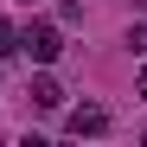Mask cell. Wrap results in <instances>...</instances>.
<instances>
[{
    "instance_id": "6da1fadb",
    "label": "cell",
    "mask_w": 147,
    "mask_h": 147,
    "mask_svg": "<svg viewBox=\"0 0 147 147\" xmlns=\"http://www.w3.org/2000/svg\"><path fill=\"white\" fill-rule=\"evenodd\" d=\"M19 51H32V64H51V58L64 51V38H58V26H51V19H32V26L19 32Z\"/></svg>"
},
{
    "instance_id": "7a4b0ae2",
    "label": "cell",
    "mask_w": 147,
    "mask_h": 147,
    "mask_svg": "<svg viewBox=\"0 0 147 147\" xmlns=\"http://www.w3.org/2000/svg\"><path fill=\"white\" fill-rule=\"evenodd\" d=\"M64 128L77 134V141H96V134H109V109L102 102H77V109L64 115Z\"/></svg>"
},
{
    "instance_id": "3957f363",
    "label": "cell",
    "mask_w": 147,
    "mask_h": 147,
    "mask_svg": "<svg viewBox=\"0 0 147 147\" xmlns=\"http://www.w3.org/2000/svg\"><path fill=\"white\" fill-rule=\"evenodd\" d=\"M32 102H38V109H58V102H64V90H58L51 77H32Z\"/></svg>"
},
{
    "instance_id": "277c9868",
    "label": "cell",
    "mask_w": 147,
    "mask_h": 147,
    "mask_svg": "<svg viewBox=\"0 0 147 147\" xmlns=\"http://www.w3.org/2000/svg\"><path fill=\"white\" fill-rule=\"evenodd\" d=\"M13 51H19V32L7 26V19H0V58H13Z\"/></svg>"
},
{
    "instance_id": "5b68a950",
    "label": "cell",
    "mask_w": 147,
    "mask_h": 147,
    "mask_svg": "<svg viewBox=\"0 0 147 147\" xmlns=\"http://www.w3.org/2000/svg\"><path fill=\"white\" fill-rule=\"evenodd\" d=\"M134 83H141V102H147V64H141V77H134Z\"/></svg>"
}]
</instances>
